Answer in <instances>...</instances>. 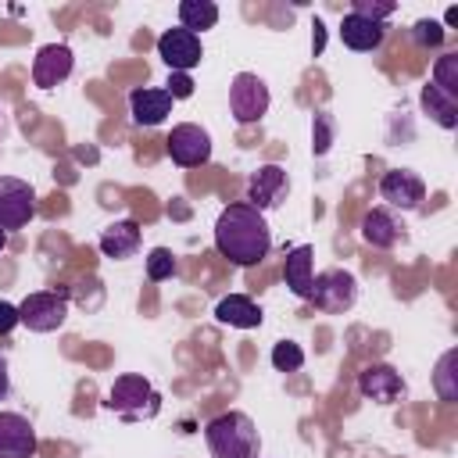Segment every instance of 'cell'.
Segmentation results:
<instances>
[{
    "label": "cell",
    "instance_id": "ba28073f",
    "mask_svg": "<svg viewBox=\"0 0 458 458\" xmlns=\"http://www.w3.org/2000/svg\"><path fill=\"white\" fill-rule=\"evenodd\" d=\"M165 150L179 168H200L211 157V136L200 125L182 122V125H172V132L165 140Z\"/></svg>",
    "mask_w": 458,
    "mask_h": 458
},
{
    "label": "cell",
    "instance_id": "f546056e",
    "mask_svg": "<svg viewBox=\"0 0 458 458\" xmlns=\"http://www.w3.org/2000/svg\"><path fill=\"white\" fill-rule=\"evenodd\" d=\"M165 93H168L172 100H186V97H193V79H190V72H168V86H165Z\"/></svg>",
    "mask_w": 458,
    "mask_h": 458
},
{
    "label": "cell",
    "instance_id": "d6a6232c",
    "mask_svg": "<svg viewBox=\"0 0 458 458\" xmlns=\"http://www.w3.org/2000/svg\"><path fill=\"white\" fill-rule=\"evenodd\" d=\"M322 43H326V36H322V21L315 18V36H311V47H315V54L322 50Z\"/></svg>",
    "mask_w": 458,
    "mask_h": 458
},
{
    "label": "cell",
    "instance_id": "e0dca14e",
    "mask_svg": "<svg viewBox=\"0 0 458 458\" xmlns=\"http://www.w3.org/2000/svg\"><path fill=\"white\" fill-rule=\"evenodd\" d=\"M140 240H143V233H140V225L132 218L111 222L100 233V254L104 258H114V261H125V258H132L140 250Z\"/></svg>",
    "mask_w": 458,
    "mask_h": 458
},
{
    "label": "cell",
    "instance_id": "6da1fadb",
    "mask_svg": "<svg viewBox=\"0 0 458 458\" xmlns=\"http://www.w3.org/2000/svg\"><path fill=\"white\" fill-rule=\"evenodd\" d=\"M215 247L222 258H229L240 268L261 265L272 250V233L268 222L258 208H250L247 200L222 208L218 222H215Z\"/></svg>",
    "mask_w": 458,
    "mask_h": 458
},
{
    "label": "cell",
    "instance_id": "7c38bea8",
    "mask_svg": "<svg viewBox=\"0 0 458 458\" xmlns=\"http://www.w3.org/2000/svg\"><path fill=\"white\" fill-rule=\"evenodd\" d=\"M379 197H383L390 208L415 211V208L422 204V197H426V182H422L415 172H408V168H390V172H383V179H379Z\"/></svg>",
    "mask_w": 458,
    "mask_h": 458
},
{
    "label": "cell",
    "instance_id": "277c9868",
    "mask_svg": "<svg viewBox=\"0 0 458 458\" xmlns=\"http://www.w3.org/2000/svg\"><path fill=\"white\" fill-rule=\"evenodd\" d=\"M111 411H118L122 419H150L157 411V394L150 386V379H143L140 372H125L111 383L107 390V401H104Z\"/></svg>",
    "mask_w": 458,
    "mask_h": 458
},
{
    "label": "cell",
    "instance_id": "836d02e7",
    "mask_svg": "<svg viewBox=\"0 0 458 458\" xmlns=\"http://www.w3.org/2000/svg\"><path fill=\"white\" fill-rule=\"evenodd\" d=\"M4 247H7V233L0 229V250H4Z\"/></svg>",
    "mask_w": 458,
    "mask_h": 458
},
{
    "label": "cell",
    "instance_id": "5bb4252c",
    "mask_svg": "<svg viewBox=\"0 0 458 458\" xmlns=\"http://www.w3.org/2000/svg\"><path fill=\"white\" fill-rule=\"evenodd\" d=\"M36 429L18 411H0V458H32Z\"/></svg>",
    "mask_w": 458,
    "mask_h": 458
},
{
    "label": "cell",
    "instance_id": "2e32d148",
    "mask_svg": "<svg viewBox=\"0 0 458 458\" xmlns=\"http://www.w3.org/2000/svg\"><path fill=\"white\" fill-rule=\"evenodd\" d=\"M383 36H386V25L383 21H369V18H361V14H344V21H340V39H344V47H351V50H358V54H369V50H376L379 43H383Z\"/></svg>",
    "mask_w": 458,
    "mask_h": 458
},
{
    "label": "cell",
    "instance_id": "d4e9b609",
    "mask_svg": "<svg viewBox=\"0 0 458 458\" xmlns=\"http://www.w3.org/2000/svg\"><path fill=\"white\" fill-rule=\"evenodd\" d=\"M175 254L168 250V247H154L150 254H147V279L150 283H165V279H172L175 276Z\"/></svg>",
    "mask_w": 458,
    "mask_h": 458
},
{
    "label": "cell",
    "instance_id": "52a82bcc",
    "mask_svg": "<svg viewBox=\"0 0 458 458\" xmlns=\"http://www.w3.org/2000/svg\"><path fill=\"white\" fill-rule=\"evenodd\" d=\"M229 111L240 125H250V122H261L265 111H268V86L265 79H258L254 72H240L229 86Z\"/></svg>",
    "mask_w": 458,
    "mask_h": 458
},
{
    "label": "cell",
    "instance_id": "7a4b0ae2",
    "mask_svg": "<svg viewBox=\"0 0 458 458\" xmlns=\"http://www.w3.org/2000/svg\"><path fill=\"white\" fill-rule=\"evenodd\" d=\"M208 451L215 458H258V429L243 411H222L204 426Z\"/></svg>",
    "mask_w": 458,
    "mask_h": 458
},
{
    "label": "cell",
    "instance_id": "44dd1931",
    "mask_svg": "<svg viewBox=\"0 0 458 458\" xmlns=\"http://www.w3.org/2000/svg\"><path fill=\"white\" fill-rule=\"evenodd\" d=\"M422 107H426V114H429L440 129H454V125H458V100L447 97V93H440L433 82L422 86Z\"/></svg>",
    "mask_w": 458,
    "mask_h": 458
},
{
    "label": "cell",
    "instance_id": "9a60e30c",
    "mask_svg": "<svg viewBox=\"0 0 458 458\" xmlns=\"http://www.w3.org/2000/svg\"><path fill=\"white\" fill-rule=\"evenodd\" d=\"M172 104H175V100H172L165 89L140 86V89H132V93H129V111H132V122H136V125H147V129L161 125V122L172 114Z\"/></svg>",
    "mask_w": 458,
    "mask_h": 458
},
{
    "label": "cell",
    "instance_id": "cb8c5ba5",
    "mask_svg": "<svg viewBox=\"0 0 458 458\" xmlns=\"http://www.w3.org/2000/svg\"><path fill=\"white\" fill-rule=\"evenodd\" d=\"M433 86L458 100V54H440L433 64Z\"/></svg>",
    "mask_w": 458,
    "mask_h": 458
},
{
    "label": "cell",
    "instance_id": "9c48e42d",
    "mask_svg": "<svg viewBox=\"0 0 458 458\" xmlns=\"http://www.w3.org/2000/svg\"><path fill=\"white\" fill-rule=\"evenodd\" d=\"M157 54L168 64V72H190V68L200 64L204 47H200V36L197 32H190V29L179 25V29H165L157 36Z\"/></svg>",
    "mask_w": 458,
    "mask_h": 458
},
{
    "label": "cell",
    "instance_id": "4316f807",
    "mask_svg": "<svg viewBox=\"0 0 458 458\" xmlns=\"http://www.w3.org/2000/svg\"><path fill=\"white\" fill-rule=\"evenodd\" d=\"M444 25L440 21H433V18H422V21H415L411 25V39L422 47V50H437L440 43H444Z\"/></svg>",
    "mask_w": 458,
    "mask_h": 458
},
{
    "label": "cell",
    "instance_id": "30bf717a",
    "mask_svg": "<svg viewBox=\"0 0 458 458\" xmlns=\"http://www.w3.org/2000/svg\"><path fill=\"white\" fill-rule=\"evenodd\" d=\"M358 390H361V397H369L376 404H394L397 397H404V379L394 365L372 361L358 372Z\"/></svg>",
    "mask_w": 458,
    "mask_h": 458
},
{
    "label": "cell",
    "instance_id": "603a6c76",
    "mask_svg": "<svg viewBox=\"0 0 458 458\" xmlns=\"http://www.w3.org/2000/svg\"><path fill=\"white\" fill-rule=\"evenodd\" d=\"M454 365H458V351H447L437 361V372H433V386H437L440 401H447V404L458 401V372H454Z\"/></svg>",
    "mask_w": 458,
    "mask_h": 458
},
{
    "label": "cell",
    "instance_id": "3957f363",
    "mask_svg": "<svg viewBox=\"0 0 458 458\" xmlns=\"http://www.w3.org/2000/svg\"><path fill=\"white\" fill-rule=\"evenodd\" d=\"M68 318V286L54 290H36L18 304V322L29 326L32 333H54Z\"/></svg>",
    "mask_w": 458,
    "mask_h": 458
},
{
    "label": "cell",
    "instance_id": "8992f818",
    "mask_svg": "<svg viewBox=\"0 0 458 458\" xmlns=\"http://www.w3.org/2000/svg\"><path fill=\"white\" fill-rule=\"evenodd\" d=\"M36 218V190L18 175H0V229H25Z\"/></svg>",
    "mask_w": 458,
    "mask_h": 458
},
{
    "label": "cell",
    "instance_id": "f1b7e54d",
    "mask_svg": "<svg viewBox=\"0 0 458 458\" xmlns=\"http://www.w3.org/2000/svg\"><path fill=\"white\" fill-rule=\"evenodd\" d=\"M311 150L315 154H326L329 150V143H333V118L329 114H315V122H311Z\"/></svg>",
    "mask_w": 458,
    "mask_h": 458
},
{
    "label": "cell",
    "instance_id": "83f0119b",
    "mask_svg": "<svg viewBox=\"0 0 458 458\" xmlns=\"http://www.w3.org/2000/svg\"><path fill=\"white\" fill-rule=\"evenodd\" d=\"M351 11L361 14V18H369V21H383V18H390L397 11V4L394 0H354Z\"/></svg>",
    "mask_w": 458,
    "mask_h": 458
},
{
    "label": "cell",
    "instance_id": "5b68a950",
    "mask_svg": "<svg viewBox=\"0 0 458 458\" xmlns=\"http://www.w3.org/2000/svg\"><path fill=\"white\" fill-rule=\"evenodd\" d=\"M308 301H311L318 311H326V315H344V311L358 301V283H354V276L344 272V268H326V272L311 276V293H308Z\"/></svg>",
    "mask_w": 458,
    "mask_h": 458
},
{
    "label": "cell",
    "instance_id": "4dcf8cb0",
    "mask_svg": "<svg viewBox=\"0 0 458 458\" xmlns=\"http://www.w3.org/2000/svg\"><path fill=\"white\" fill-rule=\"evenodd\" d=\"M14 326H18V308L7 304V301H0V336H7Z\"/></svg>",
    "mask_w": 458,
    "mask_h": 458
},
{
    "label": "cell",
    "instance_id": "484cf974",
    "mask_svg": "<svg viewBox=\"0 0 458 458\" xmlns=\"http://www.w3.org/2000/svg\"><path fill=\"white\" fill-rule=\"evenodd\" d=\"M304 365V351H301V344H293V340H279L276 347H272V369L276 372H297Z\"/></svg>",
    "mask_w": 458,
    "mask_h": 458
},
{
    "label": "cell",
    "instance_id": "ffe728a7",
    "mask_svg": "<svg viewBox=\"0 0 458 458\" xmlns=\"http://www.w3.org/2000/svg\"><path fill=\"white\" fill-rule=\"evenodd\" d=\"M311 258H315L311 243H301L286 254V265H283V279L301 301H308V293H311Z\"/></svg>",
    "mask_w": 458,
    "mask_h": 458
},
{
    "label": "cell",
    "instance_id": "d6986e66",
    "mask_svg": "<svg viewBox=\"0 0 458 458\" xmlns=\"http://www.w3.org/2000/svg\"><path fill=\"white\" fill-rule=\"evenodd\" d=\"M361 240L369 247H376V250H386V247H394L401 240V225H397V218L386 208H372L361 218Z\"/></svg>",
    "mask_w": 458,
    "mask_h": 458
},
{
    "label": "cell",
    "instance_id": "4fadbf2b",
    "mask_svg": "<svg viewBox=\"0 0 458 458\" xmlns=\"http://www.w3.org/2000/svg\"><path fill=\"white\" fill-rule=\"evenodd\" d=\"M72 64H75V57H72V50L64 43H47L32 57V82L39 89H54L57 82H64L72 75Z\"/></svg>",
    "mask_w": 458,
    "mask_h": 458
},
{
    "label": "cell",
    "instance_id": "ac0fdd59",
    "mask_svg": "<svg viewBox=\"0 0 458 458\" xmlns=\"http://www.w3.org/2000/svg\"><path fill=\"white\" fill-rule=\"evenodd\" d=\"M215 318L225 322V326H236V329H258L265 315H261V308H258L250 297L229 293V297H222V301L215 304Z\"/></svg>",
    "mask_w": 458,
    "mask_h": 458
},
{
    "label": "cell",
    "instance_id": "1f68e13d",
    "mask_svg": "<svg viewBox=\"0 0 458 458\" xmlns=\"http://www.w3.org/2000/svg\"><path fill=\"white\" fill-rule=\"evenodd\" d=\"M7 390H11V372H7V361L0 358V401L7 397Z\"/></svg>",
    "mask_w": 458,
    "mask_h": 458
},
{
    "label": "cell",
    "instance_id": "7402d4cb",
    "mask_svg": "<svg viewBox=\"0 0 458 458\" xmlns=\"http://www.w3.org/2000/svg\"><path fill=\"white\" fill-rule=\"evenodd\" d=\"M218 21V4L211 0H182L179 4V25L190 29V32H204V29H215Z\"/></svg>",
    "mask_w": 458,
    "mask_h": 458
},
{
    "label": "cell",
    "instance_id": "8fae6325",
    "mask_svg": "<svg viewBox=\"0 0 458 458\" xmlns=\"http://www.w3.org/2000/svg\"><path fill=\"white\" fill-rule=\"evenodd\" d=\"M290 193V179L279 165H261L250 179H247V204L258 208V211H268V208H279L283 197Z\"/></svg>",
    "mask_w": 458,
    "mask_h": 458
}]
</instances>
